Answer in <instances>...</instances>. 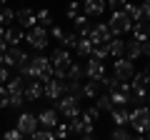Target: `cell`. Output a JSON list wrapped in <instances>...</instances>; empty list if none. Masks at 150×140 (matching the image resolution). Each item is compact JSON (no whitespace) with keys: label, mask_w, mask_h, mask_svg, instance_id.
<instances>
[{"label":"cell","mask_w":150,"mask_h":140,"mask_svg":"<svg viewBox=\"0 0 150 140\" xmlns=\"http://www.w3.org/2000/svg\"><path fill=\"white\" fill-rule=\"evenodd\" d=\"M30 78L40 83H48L53 78V65H50V58L45 55H33L30 58Z\"/></svg>","instance_id":"6da1fadb"},{"label":"cell","mask_w":150,"mask_h":140,"mask_svg":"<svg viewBox=\"0 0 150 140\" xmlns=\"http://www.w3.org/2000/svg\"><path fill=\"white\" fill-rule=\"evenodd\" d=\"M55 113L58 115H63L65 120H73V118H80V100L78 98H73V95H63L58 103H55Z\"/></svg>","instance_id":"7a4b0ae2"},{"label":"cell","mask_w":150,"mask_h":140,"mask_svg":"<svg viewBox=\"0 0 150 140\" xmlns=\"http://www.w3.org/2000/svg\"><path fill=\"white\" fill-rule=\"evenodd\" d=\"M130 128L135 130V133L145 135L150 130V108L148 105H138L135 110H130Z\"/></svg>","instance_id":"3957f363"},{"label":"cell","mask_w":150,"mask_h":140,"mask_svg":"<svg viewBox=\"0 0 150 140\" xmlns=\"http://www.w3.org/2000/svg\"><path fill=\"white\" fill-rule=\"evenodd\" d=\"M70 63H73V55H70V50H65V48H58L53 55H50L53 75H55V78H63V80H65V73H68Z\"/></svg>","instance_id":"277c9868"},{"label":"cell","mask_w":150,"mask_h":140,"mask_svg":"<svg viewBox=\"0 0 150 140\" xmlns=\"http://www.w3.org/2000/svg\"><path fill=\"white\" fill-rule=\"evenodd\" d=\"M108 28H110V35H112V38H123V35H128V33H130L133 23H130V18L125 15L123 10H118V13H112V15H110Z\"/></svg>","instance_id":"5b68a950"},{"label":"cell","mask_w":150,"mask_h":140,"mask_svg":"<svg viewBox=\"0 0 150 140\" xmlns=\"http://www.w3.org/2000/svg\"><path fill=\"white\" fill-rule=\"evenodd\" d=\"M43 95L48 100L58 103L63 95H68V80H63V78H50L48 83H43Z\"/></svg>","instance_id":"8992f818"},{"label":"cell","mask_w":150,"mask_h":140,"mask_svg":"<svg viewBox=\"0 0 150 140\" xmlns=\"http://www.w3.org/2000/svg\"><path fill=\"white\" fill-rule=\"evenodd\" d=\"M25 40H28V45H30V48H35V50H45V48H48V43H50L48 28H40V25L30 28V30L25 33Z\"/></svg>","instance_id":"52a82bcc"},{"label":"cell","mask_w":150,"mask_h":140,"mask_svg":"<svg viewBox=\"0 0 150 140\" xmlns=\"http://www.w3.org/2000/svg\"><path fill=\"white\" fill-rule=\"evenodd\" d=\"M112 75L118 78V80L128 83V80H133V75H135V65L130 63L128 58H118V60H112Z\"/></svg>","instance_id":"ba28073f"},{"label":"cell","mask_w":150,"mask_h":140,"mask_svg":"<svg viewBox=\"0 0 150 140\" xmlns=\"http://www.w3.org/2000/svg\"><path fill=\"white\" fill-rule=\"evenodd\" d=\"M15 128L20 130L25 138H30V135L40 128V125H38V115H33V113H20V115H18V120H15Z\"/></svg>","instance_id":"9c48e42d"},{"label":"cell","mask_w":150,"mask_h":140,"mask_svg":"<svg viewBox=\"0 0 150 140\" xmlns=\"http://www.w3.org/2000/svg\"><path fill=\"white\" fill-rule=\"evenodd\" d=\"M88 40H90L93 45H105V43H110V40H112L110 28H108L105 23H98V25H93L90 33H88Z\"/></svg>","instance_id":"30bf717a"},{"label":"cell","mask_w":150,"mask_h":140,"mask_svg":"<svg viewBox=\"0 0 150 140\" xmlns=\"http://www.w3.org/2000/svg\"><path fill=\"white\" fill-rule=\"evenodd\" d=\"M15 23H18L20 28H25V30L35 28V25H38L35 10H30V8H20V10H15Z\"/></svg>","instance_id":"8fae6325"},{"label":"cell","mask_w":150,"mask_h":140,"mask_svg":"<svg viewBox=\"0 0 150 140\" xmlns=\"http://www.w3.org/2000/svg\"><path fill=\"white\" fill-rule=\"evenodd\" d=\"M85 78L88 80H98L100 83L103 78H105V65L100 63V60H88V65H85Z\"/></svg>","instance_id":"7c38bea8"},{"label":"cell","mask_w":150,"mask_h":140,"mask_svg":"<svg viewBox=\"0 0 150 140\" xmlns=\"http://www.w3.org/2000/svg\"><path fill=\"white\" fill-rule=\"evenodd\" d=\"M105 0H85L83 3V15H90V18H100L105 15Z\"/></svg>","instance_id":"4fadbf2b"},{"label":"cell","mask_w":150,"mask_h":140,"mask_svg":"<svg viewBox=\"0 0 150 140\" xmlns=\"http://www.w3.org/2000/svg\"><path fill=\"white\" fill-rule=\"evenodd\" d=\"M28 58H30V55L23 53L20 48H8V50H5V68H18V65L25 63Z\"/></svg>","instance_id":"5bb4252c"},{"label":"cell","mask_w":150,"mask_h":140,"mask_svg":"<svg viewBox=\"0 0 150 140\" xmlns=\"http://www.w3.org/2000/svg\"><path fill=\"white\" fill-rule=\"evenodd\" d=\"M58 123H60V115L55 113L53 108L43 110V113L38 115V125H43V130H53V128H55Z\"/></svg>","instance_id":"9a60e30c"},{"label":"cell","mask_w":150,"mask_h":140,"mask_svg":"<svg viewBox=\"0 0 150 140\" xmlns=\"http://www.w3.org/2000/svg\"><path fill=\"white\" fill-rule=\"evenodd\" d=\"M23 95H25L28 103L40 100V98H43V83H40V80H30V83L25 85V93H23Z\"/></svg>","instance_id":"2e32d148"},{"label":"cell","mask_w":150,"mask_h":140,"mask_svg":"<svg viewBox=\"0 0 150 140\" xmlns=\"http://www.w3.org/2000/svg\"><path fill=\"white\" fill-rule=\"evenodd\" d=\"M110 118H112V123H115V128H125V125L130 123V110L125 108H112L110 110Z\"/></svg>","instance_id":"e0dca14e"},{"label":"cell","mask_w":150,"mask_h":140,"mask_svg":"<svg viewBox=\"0 0 150 140\" xmlns=\"http://www.w3.org/2000/svg\"><path fill=\"white\" fill-rule=\"evenodd\" d=\"M130 33H133V40L145 43V40H150V23H133Z\"/></svg>","instance_id":"ac0fdd59"},{"label":"cell","mask_w":150,"mask_h":140,"mask_svg":"<svg viewBox=\"0 0 150 140\" xmlns=\"http://www.w3.org/2000/svg\"><path fill=\"white\" fill-rule=\"evenodd\" d=\"M73 25H75V35H78V38H88V33H90V28H93L90 20H88V15H83V13L73 20Z\"/></svg>","instance_id":"d6986e66"},{"label":"cell","mask_w":150,"mask_h":140,"mask_svg":"<svg viewBox=\"0 0 150 140\" xmlns=\"http://www.w3.org/2000/svg\"><path fill=\"white\" fill-rule=\"evenodd\" d=\"M5 90H8V95H23L25 93V78H20V75L10 78L5 83Z\"/></svg>","instance_id":"ffe728a7"},{"label":"cell","mask_w":150,"mask_h":140,"mask_svg":"<svg viewBox=\"0 0 150 140\" xmlns=\"http://www.w3.org/2000/svg\"><path fill=\"white\" fill-rule=\"evenodd\" d=\"M83 78H85V68H83L80 63H70L68 73H65V80L68 83H80Z\"/></svg>","instance_id":"44dd1931"},{"label":"cell","mask_w":150,"mask_h":140,"mask_svg":"<svg viewBox=\"0 0 150 140\" xmlns=\"http://www.w3.org/2000/svg\"><path fill=\"white\" fill-rule=\"evenodd\" d=\"M108 55L110 58H125V40H120V38H112L110 43H108Z\"/></svg>","instance_id":"7402d4cb"},{"label":"cell","mask_w":150,"mask_h":140,"mask_svg":"<svg viewBox=\"0 0 150 140\" xmlns=\"http://www.w3.org/2000/svg\"><path fill=\"white\" fill-rule=\"evenodd\" d=\"M125 58H128L130 63H135V60L143 58V53H140V43H138V40H125Z\"/></svg>","instance_id":"603a6c76"},{"label":"cell","mask_w":150,"mask_h":140,"mask_svg":"<svg viewBox=\"0 0 150 140\" xmlns=\"http://www.w3.org/2000/svg\"><path fill=\"white\" fill-rule=\"evenodd\" d=\"M5 40H8L10 48H18V43L25 40V33H23L20 28H5Z\"/></svg>","instance_id":"cb8c5ba5"},{"label":"cell","mask_w":150,"mask_h":140,"mask_svg":"<svg viewBox=\"0 0 150 140\" xmlns=\"http://www.w3.org/2000/svg\"><path fill=\"white\" fill-rule=\"evenodd\" d=\"M100 90H103V85L98 80H88L85 85H83V98H90V100H95L98 95H100Z\"/></svg>","instance_id":"d4e9b609"},{"label":"cell","mask_w":150,"mask_h":140,"mask_svg":"<svg viewBox=\"0 0 150 140\" xmlns=\"http://www.w3.org/2000/svg\"><path fill=\"white\" fill-rule=\"evenodd\" d=\"M95 108L100 110V113H110L115 105H112V100H110V95H108V93H100V95L95 98Z\"/></svg>","instance_id":"484cf974"},{"label":"cell","mask_w":150,"mask_h":140,"mask_svg":"<svg viewBox=\"0 0 150 140\" xmlns=\"http://www.w3.org/2000/svg\"><path fill=\"white\" fill-rule=\"evenodd\" d=\"M35 20H38L40 28H50V25H53V13L45 10V8H43V10H35Z\"/></svg>","instance_id":"4316f807"},{"label":"cell","mask_w":150,"mask_h":140,"mask_svg":"<svg viewBox=\"0 0 150 140\" xmlns=\"http://www.w3.org/2000/svg\"><path fill=\"white\" fill-rule=\"evenodd\" d=\"M123 13L130 18V23H143V18H140V5H135V3H128V5L123 8Z\"/></svg>","instance_id":"83f0119b"},{"label":"cell","mask_w":150,"mask_h":140,"mask_svg":"<svg viewBox=\"0 0 150 140\" xmlns=\"http://www.w3.org/2000/svg\"><path fill=\"white\" fill-rule=\"evenodd\" d=\"M75 53L80 55V58H90V53H93V43L88 38H80L78 40V48H75Z\"/></svg>","instance_id":"f1b7e54d"},{"label":"cell","mask_w":150,"mask_h":140,"mask_svg":"<svg viewBox=\"0 0 150 140\" xmlns=\"http://www.w3.org/2000/svg\"><path fill=\"white\" fill-rule=\"evenodd\" d=\"M53 135H55L58 140H68V135H70V125H68V120H60V123L53 128Z\"/></svg>","instance_id":"f546056e"},{"label":"cell","mask_w":150,"mask_h":140,"mask_svg":"<svg viewBox=\"0 0 150 140\" xmlns=\"http://www.w3.org/2000/svg\"><path fill=\"white\" fill-rule=\"evenodd\" d=\"M80 10H83V3L80 0H73V3L65 8V18H68V20H75V18L80 15Z\"/></svg>","instance_id":"4dcf8cb0"},{"label":"cell","mask_w":150,"mask_h":140,"mask_svg":"<svg viewBox=\"0 0 150 140\" xmlns=\"http://www.w3.org/2000/svg\"><path fill=\"white\" fill-rule=\"evenodd\" d=\"M78 35H75V33H65V38L60 40V48H65V50H75L78 48Z\"/></svg>","instance_id":"1f68e13d"},{"label":"cell","mask_w":150,"mask_h":140,"mask_svg":"<svg viewBox=\"0 0 150 140\" xmlns=\"http://www.w3.org/2000/svg\"><path fill=\"white\" fill-rule=\"evenodd\" d=\"M80 118L85 120V123H93V125H95V120L100 118V110H98L95 105H90V108H85V110L80 113Z\"/></svg>","instance_id":"d6a6232c"},{"label":"cell","mask_w":150,"mask_h":140,"mask_svg":"<svg viewBox=\"0 0 150 140\" xmlns=\"http://www.w3.org/2000/svg\"><path fill=\"white\" fill-rule=\"evenodd\" d=\"M90 58L93 60H105V58H110V55H108V43L105 45H93V53H90Z\"/></svg>","instance_id":"836d02e7"},{"label":"cell","mask_w":150,"mask_h":140,"mask_svg":"<svg viewBox=\"0 0 150 140\" xmlns=\"http://www.w3.org/2000/svg\"><path fill=\"white\" fill-rule=\"evenodd\" d=\"M10 23H15V10H10V8L0 10V28H8Z\"/></svg>","instance_id":"e575fe53"},{"label":"cell","mask_w":150,"mask_h":140,"mask_svg":"<svg viewBox=\"0 0 150 140\" xmlns=\"http://www.w3.org/2000/svg\"><path fill=\"white\" fill-rule=\"evenodd\" d=\"M23 105H25V95H8V108L20 110Z\"/></svg>","instance_id":"d590c367"},{"label":"cell","mask_w":150,"mask_h":140,"mask_svg":"<svg viewBox=\"0 0 150 140\" xmlns=\"http://www.w3.org/2000/svg\"><path fill=\"white\" fill-rule=\"evenodd\" d=\"M30 140H58V138L53 135V130H35L30 135Z\"/></svg>","instance_id":"8d00e7d4"},{"label":"cell","mask_w":150,"mask_h":140,"mask_svg":"<svg viewBox=\"0 0 150 140\" xmlns=\"http://www.w3.org/2000/svg\"><path fill=\"white\" fill-rule=\"evenodd\" d=\"M110 140H133V135H130V130H125V128H115L112 135H110Z\"/></svg>","instance_id":"74e56055"},{"label":"cell","mask_w":150,"mask_h":140,"mask_svg":"<svg viewBox=\"0 0 150 140\" xmlns=\"http://www.w3.org/2000/svg\"><path fill=\"white\" fill-rule=\"evenodd\" d=\"M130 0H105V5H108V10H112V13H118V10H123L125 5H128Z\"/></svg>","instance_id":"f35d334b"},{"label":"cell","mask_w":150,"mask_h":140,"mask_svg":"<svg viewBox=\"0 0 150 140\" xmlns=\"http://www.w3.org/2000/svg\"><path fill=\"white\" fill-rule=\"evenodd\" d=\"M3 140H25V135H23V133H20L18 128H13V130H5Z\"/></svg>","instance_id":"ab89813d"},{"label":"cell","mask_w":150,"mask_h":140,"mask_svg":"<svg viewBox=\"0 0 150 140\" xmlns=\"http://www.w3.org/2000/svg\"><path fill=\"white\" fill-rule=\"evenodd\" d=\"M68 125H70V133H78V135H83V120H80V118H73V120H68Z\"/></svg>","instance_id":"60d3db41"},{"label":"cell","mask_w":150,"mask_h":140,"mask_svg":"<svg viewBox=\"0 0 150 140\" xmlns=\"http://www.w3.org/2000/svg\"><path fill=\"white\" fill-rule=\"evenodd\" d=\"M48 35H53V38L60 43V40L65 38V30H63V28H58V25H50V33H48Z\"/></svg>","instance_id":"b9f144b4"},{"label":"cell","mask_w":150,"mask_h":140,"mask_svg":"<svg viewBox=\"0 0 150 140\" xmlns=\"http://www.w3.org/2000/svg\"><path fill=\"white\" fill-rule=\"evenodd\" d=\"M8 80H10V70H8L5 65H0V85H5Z\"/></svg>","instance_id":"7bdbcfd3"},{"label":"cell","mask_w":150,"mask_h":140,"mask_svg":"<svg viewBox=\"0 0 150 140\" xmlns=\"http://www.w3.org/2000/svg\"><path fill=\"white\" fill-rule=\"evenodd\" d=\"M8 48H10V45H8V40H5V28H0V53H5Z\"/></svg>","instance_id":"ee69618b"},{"label":"cell","mask_w":150,"mask_h":140,"mask_svg":"<svg viewBox=\"0 0 150 140\" xmlns=\"http://www.w3.org/2000/svg\"><path fill=\"white\" fill-rule=\"evenodd\" d=\"M0 108H8V90H5V85H0Z\"/></svg>","instance_id":"f6af8a7d"},{"label":"cell","mask_w":150,"mask_h":140,"mask_svg":"<svg viewBox=\"0 0 150 140\" xmlns=\"http://www.w3.org/2000/svg\"><path fill=\"white\" fill-rule=\"evenodd\" d=\"M140 53H143L145 58H150V40H145V43H140Z\"/></svg>","instance_id":"bcb514c9"},{"label":"cell","mask_w":150,"mask_h":140,"mask_svg":"<svg viewBox=\"0 0 150 140\" xmlns=\"http://www.w3.org/2000/svg\"><path fill=\"white\" fill-rule=\"evenodd\" d=\"M80 140H95L93 135H80Z\"/></svg>","instance_id":"7dc6e473"},{"label":"cell","mask_w":150,"mask_h":140,"mask_svg":"<svg viewBox=\"0 0 150 140\" xmlns=\"http://www.w3.org/2000/svg\"><path fill=\"white\" fill-rule=\"evenodd\" d=\"M143 138H145V140H150V130H148V133H145V135H143Z\"/></svg>","instance_id":"c3c4849f"},{"label":"cell","mask_w":150,"mask_h":140,"mask_svg":"<svg viewBox=\"0 0 150 140\" xmlns=\"http://www.w3.org/2000/svg\"><path fill=\"white\" fill-rule=\"evenodd\" d=\"M145 100H148V103H150V90H148V98H145ZM148 108H150V105H148Z\"/></svg>","instance_id":"681fc988"},{"label":"cell","mask_w":150,"mask_h":140,"mask_svg":"<svg viewBox=\"0 0 150 140\" xmlns=\"http://www.w3.org/2000/svg\"><path fill=\"white\" fill-rule=\"evenodd\" d=\"M133 140H145V138H143V135H140V138H133Z\"/></svg>","instance_id":"f907efd6"},{"label":"cell","mask_w":150,"mask_h":140,"mask_svg":"<svg viewBox=\"0 0 150 140\" xmlns=\"http://www.w3.org/2000/svg\"><path fill=\"white\" fill-rule=\"evenodd\" d=\"M145 3H148V5H150V0H145Z\"/></svg>","instance_id":"816d5d0a"},{"label":"cell","mask_w":150,"mask_h":140,"mask_svg":"<svg viewBox=\"0 0 150 140\" xmlns=\"http://www.w3.org/2000/svg\"><path fill=\"white\" fill-rule=\"evenodd\" d=\"M0 3H5V0H0Z\"/></svg>","instance_id":"f5cc1de1"},{"label":"cell","mask_w":150,"mask_h":140,"mask_svg":"<svg viewBox=\"0 0 150 140\" xmlns=\"http://www.w3.org/2000/svg\"><path fill=\"white\" fill-rule=\"evenodd\" d=\"M0 140H3V135H0Z\"/></svg>","instance_id":"db71d44e"},{"label":"cell","mask_w":150,"mask_h":140,"mask_svg":"<svg viewBox=\"0 0 150 140\" xmlns=\"http://www.w3.org/2000/svg\"><path fill=\"white\" fill-rule=\"evenodd\" d=\"M148 68H150V65H148Z\"/></svg>","instance_id":"11a10c76"}]
</instances>
